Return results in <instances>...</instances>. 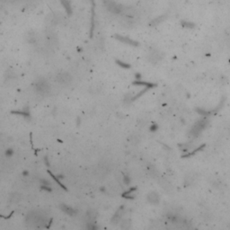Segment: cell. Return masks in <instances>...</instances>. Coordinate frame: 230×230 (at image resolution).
I'll return each instance as SVG.
<instances>
[{"label": "cell", "mask_w": 230, "mask_h": 230, "mask_svg": "<svg viewBox=\"0 0 230 230\" xmlns=\"http://www.w3.org/2000/svg\"><path fill=\"white\" fill-rule=\"evenodd\" d=\"M26 222L32 226L37 227H42L44 224L47 223V220L41 213L38 212H31L26 217Z\"/></svg>", "instance_id": "1"}, {"label": "cell", "mask_w": 230, "mask_h": 230, "mask_svg": "<svg viewBox=\"0 0 230 230\" xmlns=\"http://www.w3.org/2000/svg\"><path fill=\"white\" fill-rule=\"evenodd\" d=\"M104 4L106 5L107 9L113 14H121L122 12L123 7L113 1V0H104Z\"/></svg>", "instance_id": "2"}, {"label": "cell", "mask_w": 230, "mask_h": 230, "mask_svg": "<svg viewBox=\"0 0 230 230\" xmlns=\"http://www.w3.org/2000/svg\"><path fill=\"white\" fill-rule=\"evenodd\" d=\"M35 88H36L37 92L40 93L41 95L48 94L49 91V86L48 83L45 81V80H42V79L39 80V81L36 83Z\"/></svg>", "instance_id": "3"}, {"label": "cell", "mask_w": 230, "mask_h": 230, "mask_svg": "<svg viewBox=\"0 0 230 230\" xmlns=\"http://www.w3.org/2000/svg\"><path fill=\"white\" fill-rule=\"evenodd\" d=\"M206 125H207V121L206 120H202V121H199L196 125L192 128V129H191V133L192 134H194V135H198L199 133H200L201 130L206 127Z\"/></svg>", "instance_id": "4"}, {"label": "cell", "mask_w": 230, "mask_h": 230, "mask_svg": "<svg viewBox=\"0 0 230 230\" xmlns=\"http://www.w3.org/2000/svg\"><path fill=\"white\" fill-rule=\"evenodd\" d=\"M57 80L62 85H67L71 81V77L68 73H60L57 77Z\"/></svg>", "instance_id": "5"}, {"label": "cell", "mask_w": 230, "mask_h": 230, "mask_svg": "<svg viewBox=\"0 0 230 230\" xmlns=\"http://www.w3.org/2000/svg\"><path fill=\"white\" fill-rule=\"evenodd\" d=\"M124 213V209H123V206H121L119 209H118L116 211V213L113 215V217H111V221L113 222V224H117V223H119L120 220L121 219V217H122V215Z\"/></svg>", "instance_id": "6"}, {"label": "cell", "mask_w": 230, "mask_h": 230, "mask_svg": "<svg viewBox=\"0 0 230 230\" xmlns=\"http://www.w3.org/2000/svg\"><path fill=\"white\" fill-rule=\"evenodd\" d=\"M115 38L117 40H119L120 41L123 42V43H126V44H129V45H134V46H137L138 45V43L136 41H134L133 40L128 38V37H124V36H121V35H116Z\"/></svg>", "instance_id": "7"}, {"label": "cell", "mask_w": 230, "mask_h": 230, "mask_svg": "<svg viewBox=\"0 0 230 230\" xmlns=\"http://www.w3.org/2000/svg\"><path fill=\"white\" fill-rule=\"evenodd\" d=\"M60 208L68 216H75V215L77 213V211L75 209H72L71 207H68V206H67V205H65V204H62L61 206H60Z\"/></svg>", "instance_id": "8"}, {"label": "cell", "mask_w": 230, "mask_h": 230, "mask_svg": "<svg viewBox=\"0 0 230 230\" xmlns=\"http://www.w3.org/2000/svg\"><path fill=\"white\" fill-rule=\"evenodd\" d=\"M147 200L149 202L151 203H157L159 200L158 198V195L157 193H155V192H151V193H149L148 196H147Z\"/></svg>", "instance_id": "9"}, {"label": "cell", "mask_w": 230, "mask_h": 230, "mask_svg": "<svg viewBox=\"0 0 230 230\" xmlns=\"http://www.w3.org/2000/svg\"><path fill=\"white\" fill-rule=\"evenodd\" d=\"M13 114H17V115H22L23 117H30V113L28 109H23L22 111H12Z\"/></svg>", "instance_id": "10"}, {"label": "cell", "mask_w": 230, "mask_h": 230, "mask_svg": "<svg viewBox=\"0 0 230 230\" xmlns=\"http://www.w3.org/2000/svg\"><path fill=\"white\" fill-rule=\"evenodd\" d=\"M86 217H87L88 222H95V219H96V213L95 211L93 210H89L87 212V215H86Z\"/></svg>", "instance_id": "11"}, {"label": "cell", "mask_w": 230, "mask_h": 230, "mask_svg": "<svg viewBox=\"0 0 230 230\" xmlns=\"http://www.w3.org/2000/svg\"><path fill=\"white\" fill-rule=\"evenodd\" d=\"M149 59H150V61H152L153 63H156V62L159 61V59H161L160 56H159V53L157 52V51H153L151 53V55L149 56Z\"/></svg>", "instance_id": "12"}, {"label": "cell", "mask_w": 230, "mask_h": 230, "mask_svg": "<svg viewBox=\"0 0 230 230\" xmlns=\"http://www.w3.org/2000/svg\"><path fill=\"white\" fill-rule=\"evenodd\" d=\"M48 173H49V175H51V177L53 178V180H54V181H55L56 183H58V184H59V185L60 186V187H61L62 189H64V190H67V188L65 187V185H64L63 183H61V181H60V180H59V178H58L57 176H55V175H53V173H51V171H48Z\"/></svg>", "instance_id": "13"}, {"label": "cell", "mask_w": 230, "mask_h": 230, "mask_svg": "<svg viewBox=\"0 0 230 230\" xmlns=\"http://www.w3.org/2000/svg\"><path fill=\"white\" fill-rule=\"evenodd\" d=\"M165 18V15L159 16V17H157V19L153 20V21H152V23H151L150 24H151V25H157V24L160 23L161 22H163Z\"/></svg>", "instance_id": "14"}, {"label": "cell", "mask_w": 230, "mask_h": 230, "mask_svg": "<svg viewBox=\"0 0 230 230\" xmlns=\"http://www.w3.org/2000/svg\"><path fill=\"white\" fill-rule=\"evenodd\" d=\"M133 84H134V85H146L147 88H149V87H152V86L154 85H152V84L146 83V82H141V81H135Z\"/></svg>", "instance_id": "15"}, {"label": "cell", "mask_w": 230, "mask_h": 230, "mask_svg": "<svg viewBox=\"0 0 230 230\" xmlns=\"http://www.w3.org/2000/svg\"><path fill=\"white\" fill-rule=\"evenodd\" d=\"M20 199H21V197H20L19 193H14V194H12V196H11V200H12V201H14V202L19 201Z\"/></svg>", "instance_id": "16"}, {"label": "cell", "mask_w": 230, "mask_h": 230, "mask_svg": "<svg viewBox=\"0 0 230 230\" xmlns=\"http://www.w3.org/2000/svg\"><path fill=\"white\" fill-rule=\"evenodd\" d=\"M183 25L185 26V27H187V28H192V27H194V24L193 23H191L190 22H183Z\"/></svg>", "instance_id": "17"}, {"label": "cell", "mask_w": 230, "mask_h": 230, "mask_svg": "<svg viewBox=\"0 0 230 230\" xmlns=\"http://www.w3.org/2000/svg\"><path fill=\"white\" fill-rule=\"evenodd\" d=\"M41 190H44V191H51V188L49 187V185H41Z\"/></svg>", "instance_id": "18"}, {"label": "cell", "mask_w": 230, "mask_h": 230, "mask_svg": "<svg viewBox=\"0 0 230 230\" xmlns=\"http://www.w3.org/2000/svg\"><path fill=\"white\" fill-rule=\"evenodd\" d=\"M127 225H130V224H129V220H124V221L122 222L121 228H129V227H127Z\"/></svg>", "instance_id": "19"}, {"label": "cell", "mask_w": 230, "mask_h": 230, "mask_svg": "<svg viewBox=\"0 0 230 230\" xmlns=\"http://www.w3.org/2000/svg\"><path fill=\"white\" fill-rule=\"evenodd\" d=\"M117 63L119 64L121 67H125V68L129 67V65H128V64H126V63H123V62H121V61H117Z\"/></svg>", "instance_id": "20"}, {"label": "cell", "mask_w": 230, "mask_h": 230, "mask_svg": "<svg viewBox=\"0 0 230 230\" xmlns=\"http://www.w3.org/2000/svg\"><path fill=\"white\" fill-rule=\"evenodd\" d=\"M12 155H13V150H12V149H7V150L5 151V156L11 157Z\"/></svg>", "instance_id": "21"}, {"label": "cell", "mask_w": 230, "mask_h": 230, "mask_svg": "<svg viewBox=\"0 0 230 230\" xmlns=\"http://www.w3.org/2000/svg\"><path fill=\"white\" fill-rule=\"evenodd\" d=\"M41 183H42L43 185H49V183L48 181H46L45 179H41Z\"/></svg>", "instance_id": "22"}, {"label": "cell", "mask_w": 230, "mask_h": 230, "mask_svg": "<svg viewBox=\"0 0 230 230\" xmlns=\"http://www.w3.org/2000/svg\"><path fill=\"white\" fill-rule=\"evenodd\" d=\"M124 183H127V184L129 183V177H128V176H124Z\"/></svg>", "instance_id": "23"}, {"label": "cell", "mask_w": 230, "mask_h": 230, "mask_svg": "<svg viewBox=\"0 0 230 230\" xmlns=\"http://www.w3.org/2000/svg\"><path fill=\"white\" fill-rule=\"evenodd\" d=\"M45 163H46V165L49 166V160H48V157H45Z\"/></svg>", "instance_id": "24"}, {"label": "cell", "mask_w": 230, "mask_h": 230, "mask_svg": "<svg viewBox=\"0 0 230 230\" xmlns=\"http://www.w3.org/2000/svg\"><path fill=\"white\" fill-rule=\"evenodd\" d=\"M28 173H27V172H23V175H27Z\"/></svg>", "instance_id": "25"}]
</instances>
